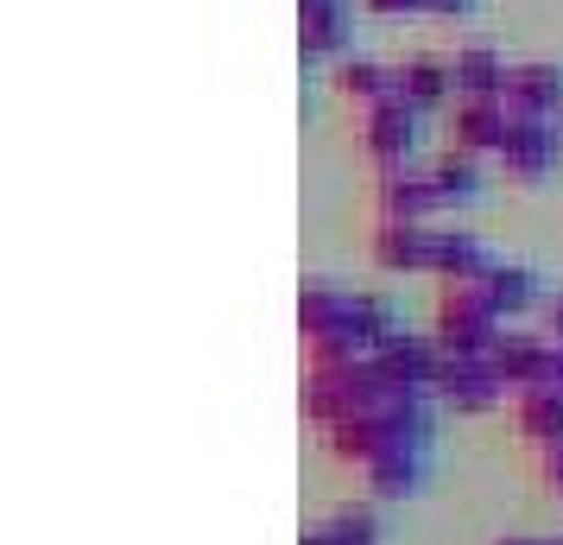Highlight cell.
<instances>
[{
    "label": "cell",
    "mask_w": 563,
    "mask_h": 545,
    "mask_svg": "<svg viewBox=\"0 0 563 545\" xmlns=\"http://www.w3.org/2000/svg\"><path fill=\"white\" fill-rule=\"evenodd\" d=\"M355 45V7L349 0H298V52L305 64H342Z\"/></svg>",
    "instance_id": "6"
},
{
    "label": "cell",
    "mask_w": 563,
    "mask_h": 545,
    "mask_svg": "<svg viewBox=\"0 0 563 545\" xmlns=\"http://www.w3.org/2000/svg\"><path fill=\"white\" fill-rule=\"evenodd\" d=\"M317 526H323V545H380V514H374V508H367V501H361V508H335L330 520H317Z\"/></svg>",
    "instance_id": "22"
},
{
    "label": "cell",
    "mask_w": 563,
    "mask_h": 545,
    "mask_svg": "<svg viewBox=\"0 0 563 545\" xmlns=\"http://www.w3.org/2000/svg\"><path fill=\"white\" fill-rule=\"evenodd\" d=\"M443 197H437L431 165H374V222H437Z\"/></svg>",
    "instance_id": "2"
},
{
    "label": "cell",
    "mask_w": 563,
    "mask_h": 545,
    "mask_svg": "<svg viewBox=\"0 0 563 545\" xmlns=\"http://www.w3.org/2000/svg\"><path fill=\"white\" fill-rule=\"evenodd\" d=\"M551 388L563 393V349H558V356H551Z\"/></svg>",
    "instance_id": "27"
},
{
    "label": "cell",
    "mask_w": 563,
    "mask_h": 545,
    "mask_svg": "<svg viewBox=\"0 0 563 545\" xmlns=\"http://www.w3.org/2000/svg\"><path fill=\"white\" fill-rule=\"evenodd\" d=\"M482 286H487L494 312L507 317V324L544 305V286H538V273H532V266H519V260H494V266L482 273Z\"/></svg>",
    "instance_id": "16"
},
{
    "label": "cell",
    "mask_w": 563,
    "mask_h": 545,
    "mask_svg": "<svg viewBox=\"0 0 563 545\" xmlns=\"http://www.w3.org/2000/svg\"><path fill=\"white\" fill-rule=\"evenodd\" d=\"M558 133H563V115H558Z\"/></svg>",
    "instance_id": "30"
},
{
    "label": "cell",
    "mask_w": 563,
    "mask_h": 545,
    "mask_svg": "<svg viewBox=\"0 0 563 545\" xmlns=\"http://www.w3.org/2000/svg\"><path fill=\"white\" fill-rule=\"evenodd\" d=\"M342 298H349V286H330V280H310L298 292V330H305V342L323 337L335 317H342Z\"/></svg>",
    "instance_id": "21"
},
{
    "label": "cell",
    "mask_w": 563,
    "mask_h": 545,
    "mask_svg": "<svg viewBox=\"0 0 563 545\" xmlns=\"http://www.w3.org/2000/svg\"><path fill=\"white\" fill-rule=\"evenodd\" d=\"M361 13H374V20H411V13H424V0H361Z\"/></svg>",
    "instance_id": "24"
},
{
    "label": "cell",
    "mask_w": 563,
    "mask_h": 545,
    "mask_svg": "<svg viewBox=\"0 0 563 545\" xmlns=\"http://www.w3.org/2000/svg\"><path fill=\"white\" fill-rule=\"evenodd\" d=\"M507 115L512 121H558L563 115V64H512L507 77Z\"/></svg>",
    "instance_id": "9"
},
{
    "label": "cell",
    "mask_w": 563,
    "mask_h": 545,
    "mask_svg": "<svg viewBox=\"0 0 563 545\" xmlns=\"http://www.w3.org/2000/svg\"><path fill=\"white\" fill-rule=\"evenodd\" d=\"M374 368H380V381H393V388L437 393V374H443V342L418 337V330H393V337L374 349Z\"/></svg>",
    "instance_id": "5"
},
{
    "label": "cell",
    "mask_w": 563,
    "mask_h": 545,
    "mask_svg": "<svg viewBox=\"0 0 563 545\" xmlns=\"http://www.w3.org/2000/svg\"><path fill=\"white\" fill-rule=\"evenodd\" d=\"M367 260L380 273H431V222H374Z\"/></svg>",
    "instance_id": "12"
},
{
    "label": "cell",
    "mask_w": 563,
    "mask_h": 545,
    "mask_svg": "<svg viewBox=\"0 0 563 545\" xmlns=\"http://www.w3.org/2000/svg\"><path fill=\"white\" fill-rule=\"evenodd\" d=\"M551 356H558V342L544 337V330H512L507 324V337L494 342L487 362L500 368V381H507L512 393H526V388H544V381H551Z\"/></svg>",
    "instance_id": "10"
},
{
    "label": "cell",
    "mask_w": 563,
    "mask_h": 545,
    "mask_svg": "<svg viewBox=\"0 0 563 545\" xmlns=\"http://www.w3.org/2000/svg\"><path fill=\"white\" fill-rule=\"evenodd\" d=\"M538 489H544V494H558V501H563V444L538 450Z\"/></svg>",
    "instance_id": "23"
},
{
    "label": "cell",
    "mask_w": 563,
    "mask_h": 545,
    "mask_svg": "<svg viewBox=\"0 0 563 545\" xmlns=\"http://www.w3.org/2000/svg\"><path fill=\"white\" fill-rule=\"evenodd\" d=\"M450 77H456V96H507V77H512V64L494 45H456L450 52Z\"/></svg>",
    "instance_id": "15"
},
{
    "label": "cell",
    "mask_w": 563,
    "mask_h": 545,
    "mask_svg": "<svg viewBox=\"0 0 563 545\" xmlns=\"http://www.w3.org/2000/svg\"><path fill=\"white\" fill-rule=\"evenodd\" d=\"M558 159H563L558 121H512L507 146H500V172H507L512 184H544L558 172Z\"/></svg>",
    "instance_id": "8"
},
{
    "label": "cell",
    "mask_w": 563,
    "mask_h": 545,
    "mask_svg": "<svg viewBox=\"0 0 563 545\" xmlns=\"http://www.w3.org/2000/svg\"><path fill=\"white\" fill-rule=\"evenodd\" d=\"M512 432L532 444V450H551L563 444V393L544 381V388H526L512 393Z\"/></svg>",
    "instance_id": "14"
},
{
    "label": "cell",
    "mask_w": 563,
    "mask_h": 545,
    "mask_svg": "<svg viewBox=\"0 0 563 545\" xmlns=\"http://www.w3.org/2000/svg\"><path fill=\"white\" fill-rule=\"evenodd\" d=\"M361 476H367L374 501H411V494L424 489V450H380Z\"/></svg>",
    "instance_id": "17"
},
{
    "label": "cell",
    "mask_w": 563,
    "mask_h": 545,
    "mask_svg": "<svg viewBox=\"0 0 563 545\" xmlns=\"http://www.w3.org/2000/svg\"><path fill=\"white\" fill-rule=\"evenodd\" d=\"M475 7H482V0H424V13H431V20H468Z\"/></svg>",
    "instance_id": "26"
},
{
    "label": "cell",
    "mask_w": 563,
    "mask_h": 545,
    "mask_svg": "<svg viewBox=\"0 0 563 545\" xmlns=\"http://www.w3.org/2000/svg\"><path fill=\"white\" fill-rule=\"evenodd\" d=\"M323 444H330V457L361 464V469L386 450V438H380V425H374V418H342V425H330V432H323Z\"/></svg>",
    "instance_id": "20"
},
{
    "label": "cell",
    "mask_w": 563,
    "mask_h": 545,
    "mask_svg": "<svg viewBox=\"0 0 563 545\" xmlns=\"http://www.w3.org/2000/svg\"><path fill=\"white\" fill-rule=\"evenodd\" d=\"M494 254L482 248V235L456 229V222H431V273L443 286H456V280H482Z\"/></svg>",
    "instance_id": "13"
},
{
    "label": "cell",
    "mask_w": 563,
    "mask_h": 545,
    "mask_svg": "<svg viewBox=\"0 0 563 545\" xmlns=\"http://www.w3.org/2000/svg\"><path fill=\"white\" fill-rule=\"evenodd\" d=\"M418 133H424V115L406 96H386V102L361 108V153L374 165H411L418 159Z\"/></svg>",
    "instance_id": "3"
},
{
    "label": "cell",
    "mask_w": 563,
    "mask_h": 545,
    "mask_svg": "<svg viewBox=\"0 0 563 545\" xmlns=\"http://www.w3.org/2000/svg\"><path fill=\"white\" fill-rule=\"evenodd\" d=\"M507 393L512 388L500 381V368L487 362V356H443V374H437V406L475 418V413H494Z\"/></svg>",
    "instance_id": "4"
},
{
    "label": "cell",
    "mask_w": 563,
    "mask_h": 545,
    "mask_svg": "<svg viewBox=\"0 0 563 545\" xmlns=\"http://www.w3.org/2000/svg\"><path fill=\"white\" fill-rule=\"evenodd\" d=\"M431 337L443 342V356H494V342L507 337V317L494 312L482 280H456L437 292Z\"/></svg>",
    "instance_id": "1"
},
{
    "label": "cell",
    "mask_w": 563,
    "mask_h": 545,
    "mask_svg": "<svg viewBox=\"0 0 563 545\" xmlns=\"http://www.w3.org/2000/svg\"><path fill=\"white\" fill-rule=\"evenodd\" d=\"M431 178H437L443 209H468L475 197H482V159L462 153V146H443V153L431 159Z\"/></svg>",
    "instance_id": "19"
},
{
    "label": "cell",
    "mask_w": 563,
    "mask_h": 545,
    "mask_svg": "<svg viewBox=\"0 0 563 545\" xmlns=\"http://www.w3.org/2000/svg\"><path fill=\"white\" fill-rule=\"evenodd\" d=\"M393 96H406L418 115H437V108L456 102V77H450V57L437 52H411L406 64H393Z\"/></svg>",
    "instance_id": "11"
},
{
    "label": "cell",
    "mask_w": 563,
    "mask_h": 545,
    "mask_svg": "<svg viewBox=\"0 0 563 545\" xmlns=\"http://www.w3.org/2000/svg\"><path fill=\"white\" fill-rule=\"evenodd\" d=\"M500 545H551V539H526V533H512V539H500Z\"/></svg>",
    "instance_id": "28"
},
{
    "label": "cell",
    "mask_w": 563,
    "mask_h": 545,
    "mask_svg": "<svg viewBox=\"0 0 563 545\" xmlns=\"http://www.w3.org/2000/svg\"><path fill=\"white\" fill-rule=\"evenodd\" d=\"M551 545H563V533H558V539H551Z\"/></svg>",
    "instance_id": "29"
},
{
    "label": "cell",
    "mask_w": 563,
    "mask_h": 545,
    "mask_svg": "<svg viewBox=\"0 0 563 545\" xmlns=\"http://www.w3.org/2000/svg\"><path fill=\"white\" fill-rule=\"evenodd\" d=\"M443 128H450V146H462V153L500 159V146H507V133H512L507 96H456Z\"/></svg>",
    "instance_id": "7"
},
{
    "label": "cell",
    "mask_w": 563,
    "mask_h": 545,
    "mask_svg": "<svg viewBox=\"0 0 563 545\" xmlns=\"http://www.w3.org/2000/svg\"><path fill=\"white\" fill-rule=\"evenodd\" d=\"M330 83H335V96H349V102L374 108V102H386V96H393V64L349 52L342 64H330Z\"/></svg>",
    "instance_id": "18"
},
{
    "label": "cell",
    "mask_w": 563,
    "mask_h": 545,
    "mask_svg": "<svg viewBox=\"0 0 563 545\" xmlns=\"http://www.w3.org/2000/svg\"><path fill=\"white\" fill-rule=\"evenodd\" d=\"M538 317H544V337L563 349V292H544V305H538Z\"/></svg>",
    "instance_id": "25"
}]
</instances>
